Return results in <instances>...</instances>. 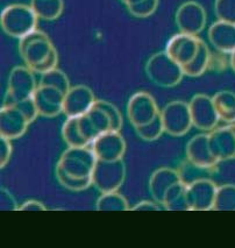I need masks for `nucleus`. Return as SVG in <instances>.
I'll return each instance as SVG.
<instances>
[{
    "instance_id": "nucleus-16",
    "label": "nucleus",
    "mask_w": 235,
    "mask_h": 248,
    "mask_svg": "<svg viewBox=\"0 0 235 248\" xmlns=\"http://www.w3.org/2000/svg\"><path fill=\"white\" fill-rule=\"evenodd\" d=\"M188 156L191 162L202 168L217 164L208 147V135H198L189 142Z\"/></svg>"
},
{
    "instance_id": "nucleus-27",
    "label": "nucleus",
    "mask_w": 235,
    "mask_h": 248,
    "mask_svg": "<svg viewBox=\"0 0 235 248\" xmlns=\"http://www.w3.org/2000/svg\"><path fill=\"white\" fill-rule=\"evenodd\" d=\"M121 1H122V2H124V0H121Z\"/></svg>"
},
{
    "instance_id": "nucleus-10",
    "label": "nucleus",
    "mask_w": 235,
    "mask_h": 248,
    "mask_svg": "<svg viewBox=\"0 0 235 248\" xmlns=\"http://www.w3.org/2000/svg\"><path fill=\"white\" fill-rule=\"evenodd\" d=\"M65 93L59 89L49 85L37 86L34 92L33 100L35 103L37 112L44 117L51 118L63 112V102Z\"/></svg>"
},
{
    "instance_id": "nucleus-8",
    "label": "nucleus",
    "mask_w": 235,
    "mask_h": 248,
    "mask_svg": "<svg viewBox=\"0 0 235 248\" xmlns=\"http://www.w3.org/2000/svg\"><path fill=\"white\" fill-rule=\"evenodd\" d=\"M205 8L197 1H186L177 10L175 16L177 27L180 33L189 35H198L206 26Z\"/></svg>"
},
{
    "instance_id": "nucleus-3",
    "label": "nucleus",
    "mask_w": 235,
    "mask_h": 248,
    "mask_svg": "<svg viewBox=\"0 0 235 248\" xmlns=\"http://www.w3.org/2000/svg\"><path fill=\"white\" fill-rule=\"evenodd\" d=\"M146 73L151 82L163 88L177 85L184 76L182 67L175 62L165 50L153 55L148 60Z\"/></svg>"
},
{
    "instance_id": "nucleus-6",
    "label": "nucleus",
    "mask_w": 235,
    "mask_h": 248,
    "mask_svg": "<svg viewBox=\"0 0 235 248\" xmlns=\"http://www.w3.org/2000/svg\"><path fill=\"white\" fill-rule=\"evenodd\" d=\"M163 128L174 137H180L190 131L192 124L190 106L183 102L169 103L161 112Z\"/></svg>"
},
{
    "instance_id": "nucleus-22",
    "label": "nucleus",
    "mask_w": 235,
    "mask_h": 248,
    "mask_svg": "<svg viewBox=\"0 0 235 248\" xmlns=\"http://www.w3.org/2000/svg\"><path fill=\"white\" fill-rule=\"evenodd\" d=\"M214 12L218 20L235 25V0H216Z\"/></svg>"
},
{
    "instance_id": "nucleus-21",
    "label": "nucleus",
    "mask_w": 235,
    "mask_h": 248,
    "mask_svg": "<svg viewBox=\"0 0 235 248\" xmlns=\"http://www.w3.org/2000/svg\"><path fill=\"white\" fill-rule=\"evenodd\" d=\"M213 209L235 210V186H225L217 190Z\"/></svg>"
},
{
    "instance_id": "nucleus-5",
    "label": "nucleus",
    "mask_w": 235,
    "mask_h": 248,
    "mask_svg": "<svg viewBox=\"0 0 235 248\" xmlns=\"http://www.w3.org/2000/svg\"><path fill=\"white\" fill-rule=\"evenodd\" d=\"M203 42L204 41L197 35L179 33L169 40L165 47V53L175 62L178 63L182 69H184L191 64L199 54Z\"/></svg>"
},
{
    "instance_id": "nucleus-17",
    "label": "nucleus",
    "mask_w": 235,
    "mask_h": 248,
    "mask_svg": "<svg viewBox=\"0 0 235 248\" xmlns=\"http://www.w3.org/2000/svg\"><path fill=\"white\" fill-rule=\"evenodd\" d=\"M218 117L221 121L235 123V93L231 91L218 92L212 98Z\"/></svg>"
},
{
    "instance_id": "nucleus-23",
    "label": "nucleus",
    "mask_w": 235,
    "mask_h": 248,
    "mask_svg": "<svg viewBox=\"0 0 235 248\" xmlns=\"http://www.w3.org/2000/svg\"><path fill=\"white\" fill-rule=\"evenodd\" d=\"M159 1L160 0H142L139 4L133 5V6H128L127 10L135 18L145 19L153 16L155 11L159 7Z\"/></svg>"
},
{
    "instance_id": "nucleus-4",
    "label": "nucleus",
    "mask_w": 235,
    "mask_h": 248,
    "mask_svg": "<svg viewBox=\"0 0 235 248\" xmlns=\"http://www.w3.org/2000/svg\"><path fill=\"white\" fill-rule=\"evenodd\" d=\"M36 89L34 71L28 67H15L10 74L4 105H12L33 98Z\"/></svg>"
},
{
    "instance_id": "nucleus-25",
    "label": "nucleus",
    "mask_w": 235,
    "mask_h": 248,
    "mask_svg": "<svg viewBox=\"0 0 235 248\" xmlns=\"http://www.w3.org/2000/svg\"><path fill=\"white\" fill-rule=\"evenodd\" d=\"M141 1L142 0H124V4L126 5V7H128V6H133V5L139 4V2Z\"/></svg>"
},
{
    "instance_id": "nucleus-13",
    "label": "nucleus",
    "mask_w": 235,
    "mask_h": 248,
    "mask_svg": "<svg viewBox=\"0 0 235 248\" xmlns=\"http://www.w3.org/2000/svg\"><path fill=\"white\" fill-rule=\"evenodd\" d=\"M30 121L15 104L2 105L0 112V128L1 137L6 139H15L25 133Z\"/></svg>"
},
{
    "instance_id": "nucleus-2",
    "label": "nucleus",
    "mask_w": 235,
    "mask_h": 248,
    "mask_svg": "<svg viewBox=\"0 0 235 248\" xmlns=\"http://www.w3.org/2000/svg\"><path fill=\"white\" fill-rule=\"evenodd\" d=\"M37 16L31 6L13 4L5 7L0 16L2 31L14 39H22L31 31H36Z\"/></svg>"
},
{
    "instance_id": "nucleus-20",
    "label": "nucleus",
    "mask_w": 235,
    "mask_h": 248,
    "mask_svg": "<svg viewBox=\"0 0 235 248\" xmlns=\"http://www.w3.org/2000/svg\"><path fill=\"white\" fill-rule=\"evenodd\" d=\"M40 84L54 86V88L64 92L65 94H67V92L71 89L68 77L65 76L64 73L59 70V69H53V70L48 71V73L42 74Z\"/></svg>"
},
{
    "instance_id": "nucleus-7",
    "label": "nucleus",
    "mask_w": 235,
    "mask_h": 248,
    "mask_svg": "<svg viewBox=\"0 0 235 248\" xmlns=\"http://www.w3.org/2000/svg\"><path fill=\"white\" fill-rule=\"evenodd\" d=\"M161 112L157 108L156 102L147 92H137L131 97L127 104V115L134 128L143 127L153 123Z\"/></svg>"
},
{
    "instance_id": "nucleus-1",
    "label": "nucleus",
    "mask_w": 235,
    "mask_h": 248,
    "mask_svg": "<svg viewBox=\"0 0 235 248\" xmlns=\"http://www.w3.org/2000/svg\"><path fill=\"white\" fill-rule=\"evenodd\" d=\"M19 51L27 67L34 73L44 74L56 69L59 55L44 31L36 30L20 39Z\"/></svg>"
},
{
    "instance_id": "nucleus-26",
    "label": "nucleus",
    "mask_w": 235,
    "mask_h": 248,
    "mask_svg": "<svg viewBox=\"0 0 235 248\" xmlns=\"http://www.w3.org/2000/svg\"><path fill=\"white\" fill-rule=\"evenodd\" d=\"M229 64H231L232 69H233V70L235 71V50L231 54V59H229Z\"/></svg>"
},
{
    "instance_id": "nucleus-14",
    "label": "nucleus",
    "mask_w": 235,
    "mask_h": 248,
    "mask_svg": "<svg viewBox=\"0 0 235 248\" xmlns=\"http://www.w3.org/2000/svg\"><path fill=\"white\" fill-rule=\"evenodd\" d=\"M208 147L214 160L235 158V125L218 128L208 134Z\"/></svg>"
},
{
    "instance_id": "nucleus-18",
    "label": "nucleus",
    "mask_w": 235,
    "mask_h": 248,
    "mask_svg": "<svg viewBox=\"0 0 235 248\" xmlns=\"http://www.w3.org/2000/svg\"><path fill=\"white\" fill-rule=\"evenodd\" d=\"M30 6L37 18L53 21L61 16L64 8L63 0H30Z\"/></svg>"
},
{
    "instance_id": "nucleus-15",
    "label": "nucleus",
    "mask_w": 235,
    "mask_h": 248,
    "mask_svg": "<svg viewBox=\"0 0 235 248\" xmlns=\"http://www.w3.org/2000/svg\"><path fill=\"white\" fill-rule=\"evenodd\" d=\"M207 35L219 53L232 54L235 50V25L218 20L208 28Z\"/></svg>"
},
{
    "instance_id": "nucleus-19",
    "label": "nucleus",
    "mask_w": 235,
    "mask_h": 248,
    "mask_svg": "<svg viewBox=\"0 0 235 248\" xmlns=\"http://www.w3.org/2000/svg\"><path fill=\"white\" fill-rule=\"evenodd\" d=\"M211 59L212 56L210 53V49H208L205 42H203L199 54L197 55V57L193 60V62H192L191 64H189L188 67L183 69V73H184L186 76L198 77L200 75L204 74L206 69L210 67Z\"/></svg>"
},
{
    "instance_id": "nucleus-9",
    "label": "nucleus",
    "mask_w": 235,
    "mask_h": 248,
    "mask_svg": "<svg viewBox=\"0 0 235 248\" xmlns=\"http://www.w3.org/2000/svg\"><path fill=\"white\" fill-rule=\"evenodd\" d=\"M189 106H190L192 124L197 128L203 131H211L220 121L213 105V100L206 94H196L191 99Z\"/></svg>"
},
{
    "instance_id": "nucleus-24",
    "label": "nucleus",
    "mask_w": 235,
    "mask_h": 248,
    "mask_svg": "<svg viewBox=\"0 0 235 248\" xmlns=\"http://www.w3.org/2000/svg\"><path fill=\"white\" fill-rule=\"evenodd\" d=\"M136 133L139 134L140 138L145 140H155L161 135L163 132H164V128H163V123L161 114L155 119L153 123L148 124V125L143 126V127L135 128Z\"/></svg>"
},
{
    "instance_id": "nucleus-11",
    "label": "nucleus",
    "mask_w": 235,
    "mask_h": 248,
    "mask_svg": "<svg viewBox=\"0 0 235 248\" xmlns=\"http://www.w3.org/2000/svg\"><path fill=\"white\" fill-rule=\"evenodd\" d=\"M96 103L92 91L84 85H77L67 92L63 102V113L76 118L88 113Z\"/></svg>"
},
{
    "instance_id": "nucleus-12",
    "label": "nucleus",
    "mask_w": 235,
    "mask_h": 248,
    "mask_svg": "<svg viewBox=\"0 0 235 248\" xmlns=\"http://www.w3.org/2000/svg\"><path fill=\"white\" fill-rule=\"evenodd\" d=\"M92 152L99 161H119L125 152V141L118 132H106L93 141Z\"/></svg>"
}]
</instances>
